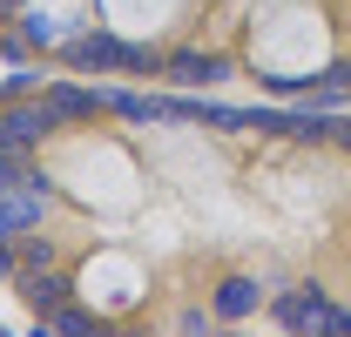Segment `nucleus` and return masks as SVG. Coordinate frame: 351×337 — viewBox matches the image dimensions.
<instances>
[{"mask_svg":"<svg viewBox=\"0 0 351 337\" xmlns=\"http://www.w3.org/2000/svg\"><path fill=\"white\" fill-rule=\"evenodd\" d=\"M47 203H54V189H47V175H21V182H7L0 189V243H21L34 223L47 216Z\"/></svg>","mask_w":351,"mask_h":337,"instance_id":"nucleus-1","label":"nucleus"},{"mask_svg":"<svg viewBox=\"0 0 351 337\" xmlns=\"http://www.w3.org/2000/svg\"><path fill=\"white\" fill-rule=\"evenodd\" d=\"M54 108H47V95L41 101H0V149H14V155H27V149H41V135H54Z\"/></svg>","mask_w":351,"mask_h":337,"instance_id":"nucleus-2","label":"nucleus"},{"mask_svg":"<svg viewBox=\"0 0 351 337\" xmlns=\"http://www.w3.org/2000/svg\"><path fill=\"white\" fill-rule=\"evenodd\" d=\"M277 324H291V331H351V317H345V310H331L317 284L277 297Z\"/></svg>","mask_w":351,"mask_h":337,"instance_id":"nucleus-3","label":"nucleus"},{"mask_svg":"<svg viewBox=\"0 0 351 337\" xmlns=\"http://www.w3.org/2000/svg\"><path fill=\"white\" fill-rule=\"evenodd\" d=\"M61 54H68V68H156L142 47L115 41V34H75Z\"/></svg>","mask_w":351,"mask_h":337,"instance_id":"nucleus-4","label":"nucleus"},{"mask_svg":"<svg viewBox=\"0 0 351 337\" xmlns=\"http://www.w3.org/2000/svg\"><path fill=\"white\" fill-rule=\"evenodd\" d=\"M47 108H54V122H88L95 108H108V95H88V88L61 82V88H47Z\"/></svg>","mask_w":351,"mask_h":337,"instance_id":"nucleus-5","label":"nucleus"},{"mask_svg":"<svg viewBox=\"0 0 351 337\" xmlns=\"http://www.w3.org/2000/svg\"><path fill=\"white\" fill-rule=\"evenodd\" d=\"M169 82L210 88V82H223V61H217V54H169Z\"/></svg>","mask_w":351,"mask_h":337,"instance_id":"nucleus-6","label":"nucleus"},{"mask_svg":"<svg viewBox=\"0 0 351 337\" xmlns=\"http://www.w3.org/2000/svg\"><path fill=\"white\" fill-rule=\"evenodd\" d=\"M257 284H250V277H223L217 284V317H230V324H237V317H250V310H257Z\"/></svg>","mask_w":351,"mask_h":337,"instance_id":"nucleus-7","label":"nucleus"},{"mask_svg":"<svg viewBox=\"0 0 351 337\" xmlns=\"http://www.w3.org/2000/svg\"><path fill=\"white\" fill-rule=\"evenodd\" d=\"M21 297L47 317L54 303H68V284H61V277H47V270H21Z\"/></svg>","mask_w":351,"mask_h":337,"instance_id":"nucleus-8","label":"nucleus"},{"mask_svg":"<svg viewBox=\"0 0 351 337\" xmlns=\"http://www.w3.org/2000/svg\"><path fill=\"white\" fill-rule=\"evenodd\" d=\"M304 95L317 101V108H338V101H351V61H338L331 75H317V82H304Z\"/></svg>","mask_w":351,"mask_h":337,"instance_id":"nucleus-9","label":"nucleus"},{"mask_svg":"<svg viewBox=\"0 0 351 337\" xmlns=\"http://www.w3.org/2000/svg\"><path fill=\"white\" fill-rule=\"evenodd\" d=\"M41 331H61V337H88V331H95V317H88V310H75V303H54V310L41 317Z\"/></svg>","mask_w":351,"mask_h":337,"instance_id":"nucleus-10","label":"nucleus"},{"mask_svg":"<svg viewBox=\"0 0 351 337\" xmlns=\"http://www.w3.org/2000/svg\"><path fill=\"white\" fill-rule=\"evenodd\" d=\"M21 175H27V162H21L14 149H0V189H7V182H21Z\"/></svg>","mask_w":351,"mask_h":337,"instance_id":"nucleus-11","label":"nucleus"},{"mask_svg":"<svg viewBox=\"0 0 351 337\" xmlns=\"http://www.w3.org/2000/svg\"><path fill=\"white\" fill-rule=\"evenodd\" d=\"M21 270H47V243H21Z\"/></svg>","mask_w":351,"mask_h":337,"instance_id":"nucleus-12","label":"nucleus"},{"mask_svg":"<svg viewBox=\"0 0 351 337\" xmlns=\"http://www.w3.org/2000/svg\"><path fill=\"white\" fill-rule=\"evenodd\" d=\"M7 270H21V250H14V243H0V277H7Z\"/></svg>","mask_w":351,"mask_h":337,"instance_id":"nucleus-13","label":"nucleus"},{"mask_svg":"<svg viewBox=\"0 0 351 337\" xmlns=\"http://www.w3.org/2000/svg\"><path fill=\"white\" fill-rule=\"evenodd\" d=\"M338 142H345V149H351V122H338Z\"/></svg>","mask_w":351,"mask_h":337,"instance_id":"nucleus-14","label":"nucleus"},{"mask_svg":"<svg viewBox=\"0 0 351 337\" xmlns=\"http://www.w3.org/2000/svg\"><path fill=\"white\" fill-rule=\"evenodd\" d=\"M7 7H21V0H7Z\"/></svg>","mask_w":351,"mask_h":337,"instance_id":"nucleus-15","label":"nucleus"}]
</instances>
